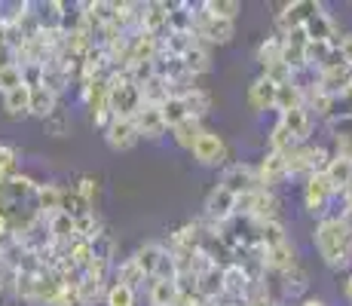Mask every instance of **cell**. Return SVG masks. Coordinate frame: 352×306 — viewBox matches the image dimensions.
Listing matches in <instances>:
<instances>
[{"label": "cell", "instance_id": "c3c4849f", "mask_svg": "<svg viewBox=\"0 0 352 306\" xmlns=\"http://www.w3.org/2000/svg\"><path fill=\"white\" fill-rule=\"evenodd\" d=\"M343 297L352 303V270H349V276H346V282H343Z\"/></svg>", "mask_w": 352, "mask_h": 306}, {"label": "cell", "instance_id": "2e32d148", "mask_svg": "<svg viewBox=\"0 0 352 306\" xmlns=\"http://www.w3.org/2000/svg\"><path fill=\"white\" fill-rule=\"evenodd\" d=\"M276 120H279L282 126L288 129V135H291V141H294V144H303V141L313 138L316 117L309 113L307 105H303V107H294V111H288V113H279Z\"/></svg>", "mask_w": 352, "mask_h": 306}, {"label": "cell", "instance_id": "836d02e7", "mask_svg": "<svg viewBox=\"0 0 352 306\" xmlns=\"http://www.w3.org/2000/svg\"><path fill=\"white\" fill-rule=\"evenodd\" d=\"M184 67H187V74L196 80V77H202V74H208L212 71V52H208V46H202V43H196L190 52H187L184 58Z\"/></svg>", "mask_w": 352, "mask_h": 306}, {"label": "cell", "instance_id": "4316f807", "mask_svg": "<svg viewBox=\"0 0 352 306\" xmlns=\"http://www.w3.org/2000/svg\"><path fill=\"white\" fill-rule=\"evenodd\" d=\"M0 98H3V113L10 120H25L28 117V111H31V89L28 86H19V89L0 95Z\"/></svg>", "mask_w": 352, "mask_h": 306}, {"label": "cell", "instance_id": "603a6c76", "mask_svg": "<svg viewBox=\"0 0 352 306\" xmlns=\"http://www.w3.org/2000/svg\"><path fill=\"white\" fill-rule=\"evenodd\" d=\"M181 95V101H184V107H187V113H190L193 120H206L208 113H212V105H214V98H212V92L208 89H202V86H190V89H184V92H178Z\"/></svg>", "mask_w": 352, "mask_h": 306}, {"label": "cell", "instance_id": "f6af8a7d", "mask_svg": "<svg viewBox=\"0 0 352 306\" xmlns=\"http://www.w3.org/2000/svg\"><path fill=\"white\" fill-rule=\"evenodd\" d=\"M324 129H328L331 141H337V138H352V117L331 120V122H324Z\"/></svg>", "mask_w": 352, "mask_h": 306}, {"label": "cell", "instance_id": "d590c367", "mask_svg": "<svg viewBox=\"0 0 352 306\" xmlns=\"http://www.w3.org/2000/svg\"><path fill=\"white\" fill-rule=\"evenodd\" d=\"M138 89H141V101H144V105H153V107H160L162 101H166L168 95H172L168 83L160 77V74H153V77L147 80V83H141Z\"/></svg>", "mask_w": 352, "mask_h": 306}, {"label": "cell", "instance_id": "7402d4cb", "mask_svg": "<svg viewBox=\"0 0 352 306\" xmlns=\"http://www.w3.org/2000/svg\"><path fill=\"white\" fill-rule=\"evenodd\" d=\"M43 230H46V236H50V242L58 245V248H67V245L77 239V236H74V217H67L65 212L46 217Z\"/></svg>", "mask_w": 352, "mask_h": 306}, {"label": "cell", "instance_id": "b9f144b4", "mask_svg": "<svg viewBox=\"0 0 352 306\" xmlns=\"http://www.w3.org/2000/svg\"><path fill=\"white\" fill-rule=\"evenodd\" d=\"M19 147L0 144V181H10L12 175H19Z\"/></svg>", "mask_w": 352, "mask_h": 306}, {"label": "cell", "instance_id": "5bb4252c", "mask_svg": "<svg viewBox=\"0 0 352 306\" xmlns=\"http://www.w3.org/2000/svg\"><path fill=\"white\" fill-rule=\"evenodd\" d=\"M104 141H107V147H111L113 153H129L135 144H138V129H135V122L132 120H120V117H113L111 122L104 126Z\"/></svg>", "mask_w": 352, "mask_h": 306}, {"label": "cell", "instance_id": "7dc6e473", "mask_svg": "<svg viewBox=\"0 0 352 306\" xmlns=\"http://www.w3.org/2000/svg\"><path fill=\"white\" fill-rule=\"evenodd\" d=\"M297 306H328V300H322V297H313V294H307V297H303V300L297 303Z\"/></svg>", "mask_w": 352, "mask_h": 306}, {"label": "cell", "instance_id": "8fae6325", "mask_svg": "<svg viewBox=\"0 0 352 306\" xmlns=\"http://www.w3.org/2000/svg\"><path fill=\"white\" fill-rule=\"evenodd\" d=\"M254 172H257V187L261 190H279L282 184L288 181V162H285V153H273L267 151L261 160L254 162Z\"/></svg>", "mask_w": 352, "mask_h": 306}, {"label": "cell", "instance_id": "4fadbf2b", "mask_svg": "<svg viewBox=\"0 0 352 306\" xmlns=\"http://www.w3.org/2000/svg\"><path fill=\"white\" fill-rule=\"evenodd\" d=\"M263 267H267L270 276H285L291 270L300 267V251H297V245L291 239H285L282 245H276V248L263 251Z\"/></svg>", "mask_w": 352, "mask_h": 306}, {"label": "cell", "instance_id": "4dcf8cb0", "mask_svg": "<svg viewBox=\"0 0 352 306\" xmlns=\"http://www.w3.org/2000/svg\"><path fill=\"white\" fill-rule=\"evenodd\" d=\"M111 282H117V285H126V288H135V291H138L141 285L147 282V278H144V273H141V270H138V263H135L132 257H126V261L113 263Z\"/></svg>", "mask_w": 352, "mask_h": 306}, {"label": "cell", "instance_id": "f546056e", "mask_svg": "<svg viewBox=\"0 0 352 306\" xmlns=\"http://www.w3.org/2000/svg\"><path fill=\"white\" fill-rule=\"evenodd\" d=\"M202 129H206V126H202V120L187 117L184 122H178L175 129H168V135H172V141L181 147V151L190 153V151H193V144H196V138L202 135Z\"/></svg>", "mask_w": 352, "mask_h": 306}, {"label": "cell", "instance_id": "44dd1931", "mask_svg": "<svg viewBox=\"0 0 352 306\" xmlns=\"http://www.w3.org/2000/svg\"><path fill=\"white\" fill-rule=\"evenodd\" d=\"M62 190L65 187H58L56 181H40L37 184V193H34V206H37V212L40 217H52V215H58L62 212Z\"/></svg>", "mask_w": 352, "mask_h": 306}, {"label": "cell", "instance_id": "f35d334b", "mask_svg": "<svg viewBox=\"0 0 352 306\" xmlns=\"http://www.w3.org/2000/svg\"><path fill=\"white\" fill-rule=\"evenodd\" d=\"M160 111H162V120H166L168 129H175L178 122H184L187 117H190V113H187V107H184V101H181V95H175V92L162 101Z\"/></svg>", "mask_w": 352, "mask_h": 306}, {"label": "cell", "instance_id": "ba28073f", "mask_svg": "<svg viewBox=\"0 0 352 306\" xmlns=\"http://www.w3.org/2000/svg\"><path fill=\"white\" fill-rule=\"evenodd\" d=\"M324 3H319V0H291V3H285L279 12H276L273 19V34H279V37H285V34L303 28V25L309 22V19L316 16V12L322 10Z\"/></svg>", "mask_w": 352, "mask_h": 306}, {"label": "cell", "instance_id": "ac0fdd59", "mask_svg": "<svg viewBox=\"0 0 352 306\" xmlns=\"http://www.w3.org/2000/svg\"><path fill=\"white\" fill-rule=\"evenodd\" d=\"M135 129H138V138H147V141H160L168 135V126L162 120V111L153 105H141V111L132 117Z\"/></svg>", "mask_w": 352, "mask_h": 306}, {"label": "cell", "instance_id": "8992f818", "mask_svg": "<svg viewBox=\"0 0 352 306\" xmlns=\"http://www.w3.org/2000/svg\"><path fill=\"white\" fill-rule=\"evenodd\" d=\"M193 34L196 40H199L202 46H227L230 40L236 37V22H230V19H214L208 16V12L199 10V3H196V16H193Z\"/></svg>", "mask_w": 352, "mask_h": 306}, {"label": "cell", "instance_id": "ee69618b", "mask_svg": "<svg viewBox=\"0 0 352 306\" xmlns=\"http://www.w3.org/2000/svg\"><path fill=\"white\" fill-rule=\"evenodd\" d=\"M19 86H25V83H22V67H19V65L0 67V95L19 89Z\"/></svg>", "mask_w": 352, "mask_h": 306}, {"label": "cell", "instance_id": "cb8c5ba5", "mask_svg": "<svg viewBox=\"0 0 352 306\" xmlns=\"http://www.w3.org/2000/svg\"><path fill=\"white\" fill-rule=\"evenodd\" d=\"M324 181L331 184V190H334V196L340 199V193L352 184V162L349 160H340V156H331V162L324 166Z\"/></svg>", "mask_w": 352, "mask_h": 306}, {"label": "cell", "instance_id": "5b68a950", "mask_svg": "<svg viewBox=\"0 0 352 306\" xmlns=\"http://www.w3.org/2000/svg\"><path fill=\"white\" fill-rule=\"evenodd\" d=\"M334 190H331V184L324 181V175H309L307 181L300 184V206L303 212L309 217H316V221H322V217L331 215V206H334Z\"/></svg>", "mask_w": 352, "mask_h": 306}, {"label": "cell", "instance_id": "e575fe53", "mask_svg": "<svg viewBox=\"0 0 352 306\" xmlns=\"http://www.w3.org/2000/svg\"><path fill=\"white\" fill-rule=\"evenodd\" d=\"M65 257H67V263H71L77 273H83V270L92 263V257H96V248H92V242L74 239V242L65 248Z\"/></svg>", "mask_w": 352, "mask_h": 306}, {"label": "cell", "instance_id": "7a4b0ae2", "mask_svg": "<svg viewBox=\"0 0 352 306\" xmlns=\"http://www.w3.org/2000/svg\"><path fill=\"white\" fill-rule=\"evenodd\" d=\"M288 162V181H307L309 175L324 172V166L331 162V147H324L322 141H303V144H294L285 153Z\"/></svg>", "mask_w": 352, "mask_h": 306}, {"label": "cell", "instance_id": "7c38bea8", "mask_svg": "<svg viewBox=\"0 0 352 306\" xmlns=\"http://www.w3.org/2000/svg\"><path fill=\"white\" fill-rule=\"evenodd\" d=\"M221 187H227L233 196H242V193H252L257 190V172H254V162H227L221 168V178H218Z\"/></svg>", "mask_w": 352, "mask_h": 306}, {"label": "cell", "instance_id": "9a60e30c", "mask_svg": "<svg viewBox=\"0 0 352 306\" xmlns=\"http://www.w3.org/2000/svg\"><path fill=\"white\" fill-rule=\"evenodd\" d=\"M303 34H307V40H313V43H334V46L340 43V37H343L337 19L331 16L324 6L316 12L313 19H309L307 25H303Z\"/></svg>", "mask_w": 352, "mask_h": 306}, {"label": "cell", "instance_id": "ab89813d", "mask_svg": "<svg viewBox=\"0 0 352 306\" xmlns=\"http://www.w3.org/2000/svg\"><path fill=\"white\" fill-rule=\"evenodd\" d=\"M104 306H138V291L111 282L104 291Z\"/></svg>", "mask_w": 352, "mask_h": 306}, {"label": "cell", "instance_id": "d6986e66", "mask_svg": "<svg viewBox=\"0 0 352 306\" xmlns=\"http://www.w3.org/2000/svg\"><path fill=\"white\" fill-rule=\"evenodd\" d=\"M138 31L153 34V37H162V34L168 31V3L166 0H151V3L141 6Z\"/></svg>", "mask_w": 352, "mask_h": 306}, {"label": "cell", "instance_id": "e0dca14e", "mask_svg": "<svg viewBox=\"0 0 352 306\" xmlns=\"http://www.w3.org/2000/svg\"><path fill=\"white\" fill-rule=\"evenodd\" d=\"M276 89L279 86L273 83L270 77L257 74V77L248 83V92H245V101L254 113H267V111H276Z\"/></svg>", "mask_w": 352, "mask_h": 306}, {"label": "cell", "instance_id": "bcb514c9", "mask_svg": "<svg viewBox=\"0 0 352 306\" xmlns=\"http://www.w3.org/2000/svg\"><path fill=\"white\" fill-rule=\"evenodd\" d=\"M337 50H340V58H343V65L352 71V34H343L340 37V43H337Z\"/></svg>", "mask_w": 352, "mask_h": 306}, {"label": "cell", "instance_id": "74e56055", "mask_svg": "<svg viewBox=\"0 0 352 306\" xmlns=\"http://www.w3.org/2000/svg\"><path fill=\"white\" fill-rule=\"evenodd\" d=\"M199 10L214 19H230V22H236V16L242 12V3L239 0H202Z\"/></svg>", "mask_w": 352, "mask_h": 306}, {"label": "cell", "instance_id": "484cf974", "mask_svg": "<svg viewBox=\"0 0 352 306\" xmlns=\"http://www.w3.org/2000/svg\"><path fill=\"white\" fill-rule=\"evenodd\" d=\"M254 61H257V67H261V74L270 71L273 65H279V61H282V37H279V34H267V37L257 43Z\"/></svg>", "mask_w": 352, "mask_h": 306}, {"label": "cell", "instance_id": "f907efd6", "mask_svg": "<svg viewBox=\"0 0 352 306\" xmlns=\"http://www.w3.org/2000/svg\"><path fill=\"white\" fill-rule=\"evenodd\" d=\"M0 16H3V3H0Z\"/></svg>", "mask_w": 352, "mask_h": 306}, {"label": "cell", "instance_id": "277c9868", "mask_svg": "<svg viewBox=\"0 0 352 306\" xmlns=\"http://www.w3.org/2000/svg\"><path fill=\"white\" fill-rule=\"evenodd\" d=\"M279 196L273 190H252V193H242L236 196V217L242 221H252V223H267V221H279Z\"/></svg>", "mask_w": 352, "mask_h": 306}, {"label": "cell", "instance_id": "52a82bcc", "mask_svg": "<svg viewBox=\"0 0 352 306\" xmlns=\"http://www.w3.org/2000/svg\"><path fill=\"white\" fill-rule=\"evenodd\" d=\"M190 156H193L196 166H202V168H224L227 160H230V147H227V141L221 132L202 129V135L196 138Z\"/></svg>", "mask_w": 352, "mask_h": 306}, {"label": "cell", "instance_id": "60d3db41", "mask_svg": "<svg viewBox=\"0 0 352 306\" xmlns=\"http://www.w3.org/2000/svg\"><path fill=\"white\" fill-rule=\"evenodd\" d=\"M291 147H294V141H291V135H288V129L282 126L279 120L270 126V132H267V151H273V153H288Z\"/></svg>", "mask_w": 352, "mask_h": 306}, {"label": "cell", "instance_id": "f1b7e54d", "mask_svg": "<svg viewBox=\"0 0 352 306\" xmlns=\"http://www.w3.org/2000/svg\"><path fill=\"white\" fill-rule=\"evenodd\" d=\"M40 126H43V132L50 135V138H67L71 129H74V117H71V111H67L65 105H58L50 117L40 120Z\"/></svg>", "mask_w": 352, "mask_h": 306}, {"label": "cell", "instance_id": "ffe728a7", "mask_svg": "<svg viewBox=\"0 0 352 306\" xmlns=\"http://www.w3.org/2000/svg\"><path fill=\"white\" fill-rule=\"evenodd\" d=\"M181 297V288L172 276L147 278V306H175Z\"/></svg>", "mask_w": 352, "mask_h": 306}, {"label": "cell", "instance_id": "7bdbcfd3", "mask_svg": "<svg viewBox=\"0 0 352 306\" xmlns=\"http://www.w3.org/2000/svg\"><path fill=\"white\" fill-rule=\"evenodd\" d=\"M74 190H77L80 199H83L89 208H96V206H98V193H101V187H98V181L92 178V175H83V178L74 184Z\"/></svg>", "mask_w": 352, "mask_h": 306}, {"label": "cell", "instance_id": "d6a6232c", "mask_svg": "<svg viewBox=\"0 0 352 306\" xmlns=\"http://www.w3.org/2000/svg\"><path fill=\"white\" fill-rule=\"evenodd\" d=\"M196 6L181 0V3H168V31H193Z\"/></svg>", "mask_w": 352, "mask_h": 306}, {"label": "cell", "instance_id": "1f68e13d", "mask_svg": "<svg viewBox=\"0 0 352 306\" xmlns=\"http://www.w3.org/2000/svg\"><path fill=\"white\" fill-rule=\"evenodd\" d=\"M104 233V221L98 217V212H86L80 217H74V236L83 242H96Z\"/></svg>", "mask_w": 352, "mask_h": 306}, {"label": "cell", "instance_id": "8d00e7d4", "mask_svg": "<svg viewBox=\"0 0 352 306\" xmlns=\"http://www.w3.org/2000/svg\"><path fill=\"white\" fill-rule=\"evenodd\" d=\"M303 105H307V98H303V92L297 89L291 80L276 89V113H288V111H294V107H303Z\"/></svg>", "mask_w": 352, "mask_h": 306}, {"label": "cell", "instance_id": "d4e9b609", "mask_svg": "<svg viewBox=\"0 0 352 306\" xmlns=\"http://www.w3.org/2000/svg\"><path fill=\"white\" fill-rule=\"evenodd\" d=\"M349 83H352V71L346 65H334V67L319 71V92L322 95H337L340 89H346Z\"/></svg>", "mask_w": 352, "mask_h": 306}, {"label": "cell", "instance_id": "9c48e42d", "mask_svg": "<svg viewBox=\"0 0 352 306\" xmlns=\"http://www.w3.org/2000/svg\"><path fill=\"white\" fill-rule=\"evenodd\" d=\"M202 217H206L208 227H221V223L233 221L236 217V196L230 193L227 187L214 184V187L206 193V199H202Z\"/></svg>", "mask_w": 352, "mask_h": 306}, {"label": "cell", "instance_id": "30bf717a", "mask_svg": "<svg viewBox=\"0 0 352 306\" xmlns=\"http://www.w3.org/2000/svg\"><path fill=\"white\" fill-rule=\"evenodd\" d=\"M132 261L138 263V270L144 278L153 276H172V261H168V248L162 242H144L132 251Z\"/></svg>", "mask_w": 352, "mask_h": 306}, {"label": "cell", "instance_id": "681fc988", "mask_svg": "<svg viewBox=\"0 0 352 306\" xmlns=\"http://www.w3.org/2000/svg\"><path fill=\"white\" fill-rule=\"evenodd\" d=\"M340 199H343V208H352V184L340 193Z\"/></svg>", "mask_w": 352, "mask_h": 306}, {"label": "cell", "instance_id": "3957f363", "mask_svg": "<svg viewBox=\"0 0 352 306\" xmlns=\"http://www.w3.org/2000/svg\"><path fill=\"white\" fill-rule=\"evenodd\" d=\"M107 101H111V117L120 120H132L141 111V89L132 83V77L117 67V71L107 74Z\"/></svg>", "mask_w": 352, "mask_h": 306}, {"label": "cell", "instance_id": "6da1fadb", "mask_svg": "<svg viewBox=\"0 0 352 306\" xmlns=\"http://www.w3.org/2000/svg\"><path fill=\"white\" fill-rule=\"evenodd\" d=\"M313 248L328 270L340 273V270L352 267V230L340 221V215H328L322 221H316Z\"/></svg>", "mask_w": 352, "mask_h": 306}, {"label": "cell", "instance_id": "83f0119b", "mask_svg": "<svg viewBox=\"0 0 352 306\" xmlns=\"http://www.w3.org/2000/svg\"><path fill=\"white\" fill-rule=\"evenodd\" d=\"M58 105H62V98H58L52 89H46V86H34V89H31V111H28V117L46 120Z\"/></svg>", "mask_w": 352, "mask_h": 306}]
</instances>
